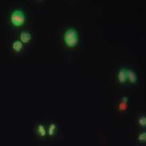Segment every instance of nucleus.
Segmentation results:
<instances>
[{"label":"nucleus","mask_w":146,"mask_h":146,"mask_svg":"<svg viewBox=\"0 0 146 146\" xmlns=\"http://www.w3.org/2000/svg\"><path fill=\"white\" fill-rule=\"evenodd\" d=\"M21 42L22 43H28L31 40V34L27 32H23L21 33Z\"/></svg>","instance_id":"obj_5"},{"label":"nucleus","mask_w":146,"mask_h":146,"mask_svg":"<svg viewBox=\"0 0 146 146\" xmlns=\"http://www.w3.org/2000/svg\"><path fill=\"white\" fill-rule=\"evenodd\" d=\"M37 131H38V133L41 136H45L46 132V129H45V127L42 124L37 126Z\"/></svg>","instance_id":"obj_7"},{"label":"nucleus","mask_w":146,"mask_h":146,"mask_svg":"<svg viewBox=\"0 0 146 146\" xmlns=\"http://www.w3.org/2000/svg\"><path fill=\"white\" fill-rule=\"evenodd\" d=\"M118 79L120 83H125L127 80V70L125 68H121L118 73Z\"/></svg>","instance_id":"obj_3"},{"label":"nucleus","mask_w":146,"mask_h":146,"mask_svg":"<svg viewBox=\"0 0 146 146\" xmlns=\"http://www.w3.org/2000/svg\"><path fill=\"white\" fill-rule=\"evenodd\" d=\"M138 140L141 142H145L146 141V132H142L138 136Z\"/></svg>","instance_id":"obj_10"},{"label":"nucleus","mask_w":146,"mask_h":146,"mask_svg":"<svg viewBox=\"0 0 146 146\" xmlns=\"http://www.w3.org/2000/svg\"><path fill=\"white\" fill-rule=\"evenodd\" d=\"M127 80L130 81L131 83H136L137 80V76H136V72L133 70H127Z\"/></svg>","instance_id":"obj_4"},{"label":"nucleus","mask_w":146,"mask_h":146,"mask_svg":"<svg viewBox=\"0 0 146 146\" xmlns=\"http://www.w3.org/2000/svg\"><path fill=\"white\" fill-rule=\"evenodd\" d=\"M126 109H127V105H126V103L122 102V103L119 105V110H125Z\"/></svg>","instance_id":"obj_11"},{"label":"nucleus","mask_w":146,"mask_h":146,"mask_svg":"<svg viewBox=\"0 0 146 146\" xmlns=\"http://www.w3.org/2000/svg\"><path fill=\"white\" fill-rule=\"evenodd\" d=\"M55 128H56V125H55L54 123H52V124H50V125L49 131H48V133H49V135H50V136H54Z\"/></svg>","instance_id":"obj_8"},{"label":"nucleus","mask_w":146,"mask_h":146,"mask_svg":"<svg viewBox=\"0 0 146 146\" xmlns=\"http://www.w3.org/2000/svg\"><path fill=\"white\" fill-rule=\"evenodd\" d=\"M64 42L69 47H73L78 43V33L76 29H69L64 34Z\"/></svg>","instance_id":"obj_1"},{"label":"nucleus","mask_w":146,"mask_h":146,"mask_svg":"<svg viewBox=\"0 0 146 146\" xmlns=\"http://www.w3.org/2000/svg\"><path fill=\"white\" fill-rule=\"evenodd\" d=\"M122 100H123V103H127V97H123V98H122Z\"/></svg>","instance_id":"obj_12"},{"label":"nucleus","mask_w":146,"mask_h":146,"mask_svg":"<svg viewBox=\"0 0 146 146\" xmlns=\"http://www.w3.org/2000/svg\"><path fill=\"white\" fill-rule=\"evenodd\" d=\"M11 22L16 27L21 26L25 22V16L21 10H15L11 14Z\"/></svg>","instance_id":"obj_2"},{"label":"nucleus","mask_w":146,"mask_h":146,"mask_svg":"<svg viewBox=\"0 0 146 146\" xmlns=\"http://www.w3.org/2000/svg\"><path fill=\"white\" fill-rule=\"evenodd\" d=\"M138 122H139V124H140V125L145 127L146 126V117L145 116H142V117H141V118L139 119V120H138Z\"/></svg>","instance_id":"obj_9"},{"label":"nucleus","mask_w":146,"mask_h":146,"mask_svg":"<svg viewBox=\"0 0 146 146\" xmlns=\"http://www.w3.org/2000/svg\"><path fill=\"white\" fill-rule=\"evenodd\" d=\"M22 47H23V44H22V42L21 41H16V42H13L12 48L16 52H20L22 50Z\"/></svg>","instance_id":"obj_6"}]
</instances>
